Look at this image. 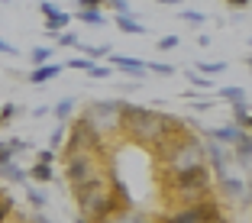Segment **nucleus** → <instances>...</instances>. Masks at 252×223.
Listing matches in <instances>:
<instances>
[{"instance_id":"1","label":"nucleus","mask_w":252,"mask_h":223,"mask_svg":"<svg viewBox=\"0 0 252 223\" xmlns=\"http://www.w3.org/2000/svg\"><path fill=\"white\" fill-rule=\"evenodd\" d=\"M188 129L191 127L185 120L162 113L156 107H139V104H129V100H123V107H120V133H126L133 142L152 149V152H158L168 139L188 133Z\"/></svg>"},{"instance_id":"2","label":"nucleus","mask_w":252,"mask_h":223,"mask_svg":"<svg viewBox=\"0 0 252 223\" xmlns=\"http://www.w3.org/2000/svg\"><path fill=\"white\" fill-rule=\"evenodd\" d=\"M165 194L175 201V207L207 201V197H214V175L207 165L178 171V175H165Z\"/></svg>"},{"instance_id":"3","label":"nucleus","mask_w":252,"mask_h":223,"mask_svg":"<svg viewBox=\"0 0 252 223\" xmlns=\"http://www.w3.org/2000/svg\"><path fill=\"white\" fill-rule=\"evenodd\" d=\"M158 162H162V171L165 175H178V171H188V168H200L204 162V142L194 129L168 139L162 149H158Z\"/></svg>"},{"instance_id":"4","label":"nucleus","mask_w":252,"mask_h":223,"mask_svg":"<svg viewBox=\"0 0 252 223\" xmlns=\"http://www.w3.org/2000/svg\"><path fill=\"white\" fill-rule=\"evenodd\" d=\"M104 156L107 152H62V159H65V181L71 188V194L88 188L97 175H104L110 168V165L100 162Z\"/></svg>"},{"instance_id":"5","label":"nucleus","mask_w":252,"mask_h":223,"mask_svg":"<svg viewBox=\"0 0 252 223\" xmlns=\"http://www.w3.org/2000/svg\"><path fill=\"white\" fill-rule=\"evenodd\" d=\"M120 107H123V100H94V104H88L81 117L94 127L100 139L110 142V136L120 133Z\"/></svg>"},{"instance_id":"6","label":"nucleus","mask_w":252,"mask_h":223,"mask_svg":"<svg viewBox=\"0 0 252 223\" xmlns=\"http://www.w3.org/2000/svg\"><path fill=\"white\" fill-rule=\"evenodd\" d=\"M220 201L214 197H207V201H197V204H181V207L168 210V214H158V223H207L210 217L220 214Z\"/></svg>"},{"instance_id":"7","label":"nucleus","mask_w":252,"mask_h":223,"mask_svg":"<svg viewBox=\"0 0 252 223\" xmlns=\"http://www.w3.org/2000/svg\"><path fill=\"white\" fill-rule=\"evenodd\" d=\"M65 152H107V142L94 133L84 117H78L68 127V139H65Z\"/></svg>"},{"instance_id":"8","label":"nucleus","mask_w":252,"mask_h":223,"mask_svg":"<svg viewBox=\"0 0 252 223\" xmlns=\"http://www.w3.org/2000/svg\"><path fill=\"white\" fill-rule=\"evenodd\" d=\"M204 162H210V175H214V181L226 178V168H230V149L220 146V142H204Z\"/></svg>"},{"instance_id":"9","label":"nucleus","mask_w":252,"mask_h":223,"mask_svg":"<svg viewBox=\"0 0 252 223\" xmlns=\"http://www.w3.org/2000/svg\"><path fill=\"white\" fill-rule=\"evenodd\" d=\"M107 59H110V68H117V71H126V74H133V78L146 74V62H142V59H133V55H120V52H110Z\"/></svg>"},{"instance_id":"10","label":"nucleus","mask_w":252,"mask_h":223,"mask_svg":"<svg viewBox=\"0 0 252 223\" xmlns=\"http://www.w3.org/2000/svg\"><path fill=\"white\" fill-rule=\"evenodd\" d=\"M104 223H158L156 214H146L139 207H126V210H117L113 217H107Z\"/></svg>"},{"instance_id":"11","label":"nucleus","mask_w":252,"mask_h":223,"mask_svg":"<svg viewBox=\"0 0 252 223\" xmlns=\"http://www.w3.org/2000/svg\"><path fill=\"white\" fill-rule=\"evenodd\" d=\"M239 133H243V129L233 127V123H226V127H207V129H204V136H207L210 142H220V146H233V142L239 139Z\"/></svg>"},{"instance_id":"12","label":"nucleus","mask_w":252,"mask_h":223,"mask_svg":"<svg viewBox=\"0 0 252 223\" xmlns=\"http://www.w3.org/2000/svg\"><path fill=\"white\" fill-rule=\"evenodd\" d=\"M230 159L236 165H243V168H249V162H252V139H249V133H239V139L233 142V152H230Z\"/></svg>"},{"instance_id":"13","label":"nucleus","mask_w":252,"mask_h":223,"mask_svg":"<svg viewBox=\"0 0 252 223\" xmlns=\"http://www.w3.org/2000/svg\"><path fill=\"white\" fill-rule=\"evenodd\" d=\"M214 188L223 194V197H226V201H236V197H243V191H246L243 178H233V175H226V178L214 181Z\"/></svg>"},{"instance_id":"14","label":"nucleus","mask_w":252,"mask_h":223,"mask_svg":"<svg viewBox=\"0 0 252 223\" xmlns=\"http://www.w3.org/2000/svg\"><path fill=\"white\" fill-rule=\"evenodd\" d=\"M62 74V65L59 62H49V65H36L26 78H30V84H45V81H52V78H59Z\"/></svg>"},{"instance_id":"15","label":"nucleus","mask_w":252,"mask_h":223,"mask_svg":"<svg viewBox=\"0 0 252 223\" xmlns=\"http://www.w3.org/2000/svg\"><path fill=\"white\" fill-rule=\"evenodd\" d=\"M42 26L55 36V32H62V30H68V26H71V13H68V10H55L52 16H45Z\"/></svg>"},{"instance_id":"16","label":"nucleus","mask_w":252,"mask_h":223,"mask_svg":"<svg viewBox=\"0 0 252 223\" xmlns=\"http://www.w3.org/2000/svg\"><path fill=\"white\" fill-rule=\"evenodd\" d=\"M117 30L120 32H129V36H146L149 26H142L133 13H126V16H117Z\"/></svg>"},{"instance_id":"17","label":"nucleus","mask_w":252,"mask_h":223,"mask_svg":"<svg viewBox=\"0 0 252 223\" xmlns=\"http://www.w3.org/2000/svg\"><path fill=\"white\" fill-rule=\"evenodd\" d=\"M233 127L239 129H249L252 127V117H249V100H233Z\"/></svg>"},{"instance_id":"18","label":"nucleus","mask_w":252,"mask_h":223,"mask_svg":"<svg viewBox=\"0 0 252 223\" xmlns=\"http://www.w3.org/2000/svg\"><path fill=\"white\" fill-rule=\"evenodd\" d=\"M74 20H81L84 26H94V30L107 26V16H104V10H78V13H74Z\"/></svg>"},{"instance_id":"19","label":"nucleus","mask_w":252,"mask_h":223,"mask_svg":"<svg viewBox=\"0 0 252 223\" xmlns=\"http://www.w3.org/2000/svg\"><path fill=\"white\" fill-rule=\"evenodd\" d=\"M30 175L20 168L16 162H7V165H0V181H13V185H20V181H26Z\"/></svg>"},{"instance_id":"20","label":"nucleus","mask_w":252,"mask_h":223,"mask_svg":"<svg viewBox=\"0 0 252 223\" xmlns=\"http://www.w3.org/2000/svg\"><path fill=\"white\" fill-rule=\"evenodd\" d=\"M74 104H78L74 97H62L59 104L52 107V113H55V117H59V123H68V117H71V113H74Z\"/></svg>"},{"instance_id":"21","label":"nucleus","mask_w":252,"mask_h":223,"mask_svg":"<svg viewBox=\"0 0 252 223\" xmlns=\"http://www.w3.org/2000/svg\"><path fill=\"white\" fill-rule=\"evenodd\" d=\"M26 175H30V181H39V185H45V181H52V165H42V162H36L32 165L30 171H26Z\"/></svg>"},{"instance_id":"22","label":"nucleus","mask_w":252,"mask_h":223,"mask_svg":"<svg viewBox=\"0 0 252 223\" xmlns=\"http://www.w3.org/2000/svg\"><path fill=\"white\" fill-rule=\"evenodd\" d=\"M78 49H81L84 52V59L88 62H100V59H107V55H110V45H78Z\"/></svg>"},{"instance_id":"23","label":"nucleus","mask_w":252,"mask_h":223,"mask_svg":"<svg viewBox=\"0 0 252 223\" xmlns=\"http://www.w3.org/2000/svg\"><path fill=\"white\" fill-rule=\"evenodd\" d=\"M52 45H36V49H32L30 52V59H32V68L36 65H49V62H52Z\"/></svg>"},{"instance_id":"24","label":"nucleus","mask_w":252,"mask_h":223,"mask_svg":"<svg viewBox=\"0 0 252 223\" xmlns=\"http://www.w3.org/2000/svg\"><path fill=\"white\" fill-rule=\"evenodd\" d=\"M20 113H23V107H16V104H0V129L10 127V123H13Z\"/></svg>"},{"instance_id":"25","label":"nucleus","mask_w":252,"mask_h":223,"mask_svg":"<svg viewBox=\"0 0 252 223\" xmlns=\"http://www.w3.org/2000/svg\"><path fill=\"white\" fill-rule=\"evenodd\" d=\"M55 39H59L62 49H78V45H81V39H78V32H74V30H62V32H55Z\"/></svg>"},{"instance_id":"26","label":"nucleus","mask_w":252,"mask_h":223,"mask_svg":"<svg viewBox=\"0 0 252 223\" xmlns=\"http://www.w3.org/2000/svg\"><path fill=\"white\" fill-rule=\"evenodd\" d=\"M217 94H220L226 104H233V100H246V97H249V94H246V88H239V84H233V88H220Z\"/></svg>"},{"instance_id":"27","label":"nucleus","mask_w":252,"mask_h":223,"mask_svg":"<svg viewBox=\"0 0 252 223\" xmlns=\"http://www.w3.org/2000/svg\"><path fill=\"white\" fill-rule=\"evenodd\" d=\"M26 201H30L36 210H42L45 204H49V194H45V191H39V188H26Z\"/></svg>"},{"instance_id":"28","label":"nucleus","mask_w":252,"mask_h":223,"mask_svg":"<svg viewBox=\"0 0 252 223\" xmlns=\"http://www.w3.org/2000/svg\"><path fill=\"white\" fill-rule=\"evenodd\" d=\"M226 71V62H197V74H220Z\"/></svg>"},{"instance_id":"29","label":"nucleus","mask_w":252,"mask_h":223,"mask_svg":"<svg viewBox=\"0 0 252 223\" xmlns=\"http://www.w3.org/2000/svg\"><path fill=\"white\" fill-rule=\"evenodd\" d=\"M188 81H191V88H200V91H210V88H214V81H210V78H204V74H197V71L188 74Z\"/></svg>"},{"instance_id":"30","label":"nucleus","mask_w":252,"mask_h":223,"mask_svg":"<svg viewBox=\"0 0 252 223\" xmlns=\"http://www.w3.org/2000/svg\"><path fill=\"white\" fill-rule=\"evenodd\" d=\"M146 71H156V74H175V65H168V62H146Z\"/></svg>"},{"instance_id":"31","label":"nucleus","mask_w":252,"mask_h":223,"mask_svg":"<svg viewBox=\"0 0 252 223\" xmlns=\"http://www.w3.org/2000/svg\"><path fill=\"white\" fill-rule=\"evenodd\" d=\"M62 142H65V123H59V127L52 129V136H49V149L55 152V149H59Z\"/></svg>"},{"instance_id":"32","label":"nucleus","mask_w":252,"mask_h":223,"mask_svg":"<svg viewBox=\"0 0 252 223\" xmlns=\"http://www.w3.org/2000/svg\"><path fill=\"white\" fill-rule=\"evenodd\" d=\"M107 7L113 10L117 16H126V13H133V7H129V0H107Z\"/></svg>"},{"instance_id":"33","label":"nucleus","mask_w":252,"mask_h":223,"mask_svg":"<svg viewBox=\"0 0 252 223\" xmlns=\"http://www.w3.org/2000/svg\"><path fill=\"white\" fill-rule=\"evenodd\" d=\"M88 78H110V65H97V62H91L88 65Z\"/></svg>"},{"instance_id":"34","label":"nucleus","mask_w":252,"mask_h":223,"mask_svg":"<svg viewBox=\"0 0 252 223\" xmlns=\"http://www.w3.org/2000/svg\"><path fill=\"white\" fill-rule=\"evenodd\" d=\"M181 20L194 23V26H200V23H207V16L200 13V10H181Z\"/></svg>"},{"instance_id":"35","label":"nucleus","mask_w":252,"mask_h":223,"mask_svg":"<svg viewBox=\"0 0 252 223\" xmlns=\"http://www.w3.org/2000/svg\"><path fill=\"white\" fill-rule=\"evenodd\" d=\"M107 0H78V10H104Z\"/></svg>"},{"instance_id":"36","label":"nucleus","mask_w":252,"mask_h":223,"mask_svg":"<svg viewBox=\"0 0 252 223\" xmlns=\"http://www.w3.org/2000/svg\"><path fill=\"white\" fill-rule=\"evenodd\" d=\"M210 107H214V100H210V97H194V104H191V110L204 113V110H210Z\"/></svg>"},{"instance_id":"37","label":"nucleus","mask_w":252,"mask_h":223,"mask_svg":"<svg viewBox=\"0 0 252 223\" xmlns=\"http://www.w3.org/2000/svg\"><path fill=\"white\" fill-rule=\"evenodd\" d=\"M55 156H59V152H52V149H39V152H36V162L52 165V162H55Z\"/></svg>"},{"instance_id":"38","label":"nucleus","mask_w":252,"mask_h":223,"mask_svg":"<svg viewBox=\"0 0 252 223\" xmlns=\"http://www.w3.org/2000/svg\"><path fill=\"white\" fill-rule=\"evenodd\" d=\"M178 45V36H162L158 39V52H168V49H175Z\"/></svg>"},{"instance_id":"39","label":"nucleus","mask_w":252,"mask_h":223,"mask_svg":"<svg viewBox=\"0 0 252 223\" xmlns=\"http://www.w3.org/2000/svg\"><path fill=\"white\" fill-rule=\"evenodd\" d=\"M7 146L13 149V152H26V149H30V142H26V139H16V136H13V139H7Z\"/></svg>"},{"instance_id":"40","label":"nucleus","mask_w":252,"mask_h":223,"mask_svg":"<svg viewBox=\"0 0 252 223\" xmlns=\"http://www.w3.org/2000/svg\"><path fill=\"white\" fill-rule=\"evenodd\" d=\"M55 10H59V7H55L52 0H39V13H42V16H52Z\"/></svg>"},{"instance_id":"41","label":"nucleus","mask_w":252,"mask_h":223,"mask_svg":"<svg viewBox=\"0 0 252 223\" xmlns=\"http://www.w3.org/2000/svg\"><path fill=\"white\" fill-rule=\"evenodd\" d=\"M0 55H20V52H16V45H10L7 39H0Z\"/></svg>"},{"instance_id":"42","label":"nucleus","mask_w":252,"mask_h":223,"mask_svg":"<svg viewBox=\"0 0 252 223\" xmlns=\"http://www.w3.org/2000/svg\"><path fill=\"white\" fill-rule=\"evenodd\" d=\"M88 65H91L88 59H71L68 62V68H78V71H88Z\"/></svg>"},{"instance_id":"43","label":"nucleus","mask_w":252,"mask_h":223,"mask_svg":"<svg viewBox=\"0 0 252 223\" xmlns=\"http://www.w3.org/2000/svg\"><path fill=\"white\" fill-rule=\"evenodd\" d=\"M30 223H52V220H49V217H45V214H42V210H36V214H32V217H30Z\"/></svg>"},{"instance_id":"44","label":"nucleus","mask_w":252,"mask_h":223,"mask_svg":"<svg viewBox=\"0 0 252 223\" xmlns=\"http://www.w3.org/2000/svg\"><path fill=\"white\" fill-rule=\"evenodd\" d=\"M226 3H230L233 10H246V7H249V0H226Z\"/></svg>"},{"instance_id":"45","label":"nucleus","mask_w":252,"mask_h":223,"mask_svg":"<svg viewBox=\"0 0 252 223\" xmlns=\"http://www.w3.org/2000/svg\"><path fill=\"white\" fill-rule=\"evenodd\" d=\"M162 7H175V3H181V0H158Z\"/></svg>"},{"instance_id":"46","label":"nucleus","mask_w":252,"mask_h":223,"mask_svg":"<svg viewBox=\"0 0 252 223\" xmlns=\"http://www.w3.org/2000/svg\"><path fill=\"white\" fill-rule=\"evenodd\" d=\"M74 223H88V220H81V217H78V220H74Z\"/></svg>"},{"instance_id":"47","label":"nucleus","mask_w":252,"mask_h":223,"mask_svg":"<svg viewBox=\"0 0 252 223\" xmlns=\"http://www.w3.org/2000/svg\"><path fill=\"white\" fill-rule=\"evenodd\" d=\"M0 3H10V0H0Z\"/></svg>"}]
</instances>
